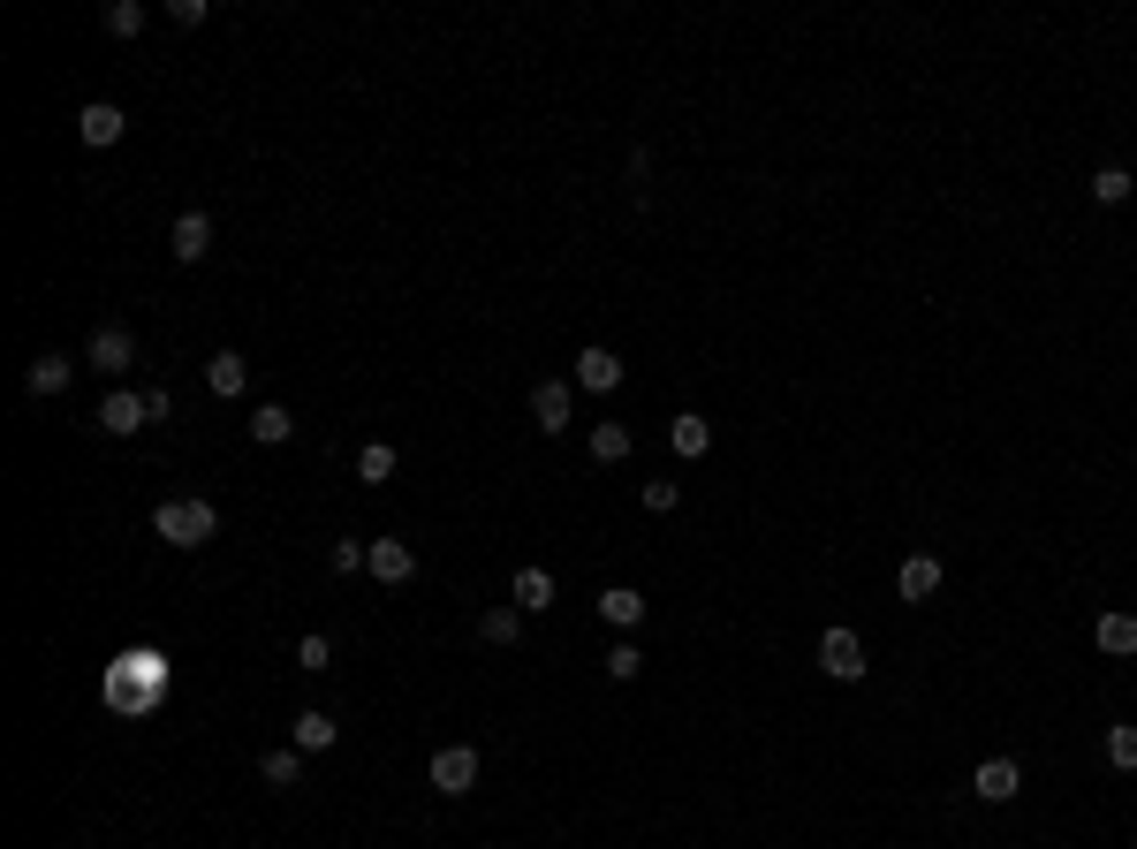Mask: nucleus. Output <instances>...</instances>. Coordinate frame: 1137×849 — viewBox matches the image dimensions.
<instances>
[{
    "instance_id": "nucleus-1",
    "label": "nucleus",
    "mask_w": 1137,
    "mask_h": 849,
    "mask_svg": "<svg viewBox=\"0 0 1137 849\" xmlns=\"http://www.w3.org/2000/svg\"><path fill=\"white\" fill-rule=\"evenodd\" d=\"M160 690H168V660L160 652H129L122 668H107V706L114 713H144Z\"/></svg>"
},
{
    "instance_id": "nucleus-2",
    "label": "nucleus",
    "mask_w": 1137,
    "mask_h": 849,
    "mask_svg": "<svg viewBox=\"0 0 1137 849\" xmlns=\"http://www.w3.org/2000/svg\"><path fill=\"white\" fill-rule=\"evenodd\" d=\"M152 531H160L168 547H212L220 509H212V501H160V509H152Z\"/></svg>"
},
{
    "instance_id": "nucleus-3",
    "label": "nucleus",
    "mask_w": 1137,
    "mask_h": 849,
    "mask_svg": "<svg viewBox=\"0 0 1137 849\" xmlns=\"http://www.w3.org/2000/svg\"><path fill=\"white\" fill-rule=\"evenodd\" d=\"M432 789H440V797H470V789H478V751H470V743H440V751H432Z\"/></svg>"
},
{
    "instance_id": "nucleus-4",
    "label": "nucleus",
    "mask_w": 1137,
    "mask_h": 849,
    "mask_svg": "<svg viewBox=\"0 0 1137 849\" xmlns=\"http://www.w3.org/2000/svg\"><path fill=\"white\" fill-rule=\"evenodd\" d=\"M819 668H827L835 682H865V637L835 622V630L819 637Z\"/></svg>"
},
{
    "instance_id": "nucleus-5",
    "label": "nucleus",
    "mask_w": 1137,
    "mask_h": 849,
    "mask_svg": "<svg viewBox=\"0 0 1137 849\" xmlns=\"http://www.w3.org/2000/svg\"><path fill=\"white\" fill-rule=\"evenodd\" d=\"M84 364H91V372H107V380L129 372V364H137V334H129V327H99V334L84 341Z\"/></svg>"
},
{
    "instance_id": "nucleus-6",
    "label": "nucleus",
    "mask_w": 1137,
    "mask_h": 849,
    "mask_svg": "<svg viewBox=\"0 0 1137 849\" xmlns=\"http://www.w3.org/2000/svg\"><path fill=\"white\" fill-rule=\"evenodd\" d=\"M91 425L122 440V432H137V425H152V410H144V394H137V387H107V402H99V418H91Z\"/></svg>"
},
{
    "instance_id": "nucleus-7",
    "label": "nucleus",
    "mask_w": 1137,
    "mask_h": 849,
    "mask_svg": "<svg viewBox=\"0 0 1137 849\" xmlns=\"http://www.w3.org/2000/svg\"><path fill=\"white\" fill-rule=\"evenodd\" d=\"M365 569H372L379 585H410L418 577V553H410V539H372V561Z\"/></svg>"
},
{
    "instance_id": "nucleus-8",
    "label": "nucleus",
    "mask_w": 1137,
    "mask_h": 849,
    "mask_svg": "<svg viewBox=\"0 0 1137 849\" xmlns=\"http://www.w3.org/2000/svg\"><path fill=\"white\" fill-rule=\"evenodd\" d=\"M970 789H978L986 805H1016V789H1024V766H1016V759H986L978 773H970Z\"/></svg>"
},
{
    "instance_id": "nucleus-9",
    "label": "nucleus",
    "mask_w": 1137,
    "mask_h": 849,
    "mask_svg": "<svg viewBox=\"0 0 1137 849\" xmlns=\"http://www.w3.org/2000/svg\"><path fill=\"white\" fill-rule=\"evenodd\" d=\"M168 251L182 258V266H198V258L212 251V212H182V220L168 228Z\"/></svg>"
},
{
    "instance_id": "nucleus-10",
    "label": "nucleus",
    "mask_w": 1137,
    "mask_h": 849,
    "mask_svg": "<svg viewBox=\"0 0 1137 849\" xmlns=\"http://www.w3.org/2000/svg\"><path fill=\"white\" fill-rule=\"evenodd\" d=\"M122 129H129V114L114 107V99H91L84 114H77V137H84V144H122Z\"/></svg>"
},
{
    "instance_id": "nucleus-11",
    "label": "nucleus",
    "mask_w": 1137,
    "mask_h": 849,
    "mask_svg": "<svg viewBox=\"0 0 1137 849\" xmlns=\"http://www.w3.org/2000/svg\"><path fill=\"white\" fill-rule=\"evenodd\" d=\"M569 402H577V394H569L561 380H539L531 387V425H539V432H569Z\"/></svg>"
},
{
    "instance_id": "nucleus-12",
    "label": "nucleus",
    "mask_w": 1137,
    "mask_h": 849,
    "mask_svg": "<svg viewBox=\"0 0 1137 849\" xmlns=\"http://www.w3.org/2000/svg\"><path fill=\"white\" fill-rule=\"evenodd\" d=\"M335 736H341L335 713H319V706H303V713L289 721V743L303 751V759H311V751H335Z\"/></svg>"
},
{
    "instance_id": "nucleus-13",
    "label": "nucleus",
    "mask_w": 1137,
    "mask_h": 849,
    "mask_svg": "<svg viewBox=\"0 0 1137 849\" xmlns=\"http://www.w3.org/2000/svg\"><path fill=\"white\" fill-rule=\"evenodd\" d=\"M577 387L615 394V387H622V357H615V349H585V357H577Z\"/></svg>"
},
{
    "instance_id": "nucleus-14",
    "label": "nucleus",
    "mask_w": 1137,
    "mask_h": 849,
    "mask_svg": "<svg viewBox=\"0 0 1137 849\" xmlns=\"http://www.w3.org/2000/svg\"><path fill=\"white\" fill-rule=\"evenodd\" d=\"M206 387H212V394H220V402H236V394L251 387V364H243L236 349H220V357H212V364H206Z\"/></svg>"
},
{
    "instance_id": "nucleus-15",
    "label": "nucleus",
    "mask_w": 1137,
    "mask_h": 849,
    "mask_svg": "<svg viewBox=\"0 0 1137 849\" xmlns=\"http://www.w3.org/2000/svg\"><path fill=\"white\" fill-rule=\"evenodd\" d=\"M895 592H902V599H932V592H940V561H932V553H910V561L895 569Z\"/></svg>"
},
{
    "instance_id": "nucleus-16",
    "label": "nucleus",
    "mask_w": 1137,
    "mask_h": 849,
    "mask_svg": "<svg viewBox=\"0 0 1137 849\" xmlns=\"http://www.w3.org/2000/svg\"><path fill=\"white\" fill-rule=\"evenodd\" d=\"M508 599H516L523 615H547V607H553V569H516Z\"/></svg>"
},
{
    "instance_id": "nucleus-17",
    "label": "nucleus",
    "mask_w": 1137,
    "mask_h": 849,
    "mask_svg": "<svg viewBox=\"0 0 1137 849\" xmlns=\"http://www.w3.org/2000/svg\"><path fill=\"white\" fill-rule=\"evenodd\" d=\"M251 440H258V448H289V440H296V418L281 410V402H258V410H251Z\"/></svg>"
},
{
    "instance_id": "nucleus-18",
    "label": "nucleus",
    "mask_w": 1137,
    "mask_h": 849,
    "mask_svg": "<svg viewBox=\"0 0 1137 849\" xmlns=\"http://www.w3.org/2000/svg\"><path fill=\"white\" fill-rule=\"evenodd\" d=\"M69 372H77V364L46 349V357H31V364H23V387H31V394H61V387H69Z\"/></svg>"
},
{
    "instance_id": "nucleus-19",
    "label": "nucleus",
    "mask_w": 1137,
    "mask_h": 849,
    "mask_svg": "<svg viewBox=\"0 0 1137 849\" xmlns=\"http://www.w3.org/2000/svg\"><path fill=\"white\" fill-rule=\"evenodd\" d=\"M599 615L615 622V630H637L652 607H645V592H630V585H615V592H599Z\"/></svg>"
},
{
    "instance_id": "nucleus-20",
    "label": "nucleus",
    "mask_w": 1137,
    "mask_h": 849,
    "mask_svg": "<svg viewBox=\"0 0 1137 849\" xmlns=\"http://www.w3.org/2000/svg\"><path fill=\"white\" fill-rule=\"evenodd\" d=\"M1099 652L1130 660V652H1137V615H1123V607H1115V615H1099Z\"/></svg>"
},
{
    "instance_id": "nucleus-21",
    "label": "nucleus",
    "mask_w": 1137,
    "mask_h": 849,
    "mask_svg": "<svg viewBox=\"0 0 1137 849\" xmlns=\"http://www.w3.org/2000/svg\"><path fill=\"white\" fill-rule=\"evenodd\" d=\"M478 637H486V645H516V637H523V607H516V599H508V607H486V615H478Z\"/></svg>"
},
{
    "instance_id": "nucleus-22",
    "label": "nucleus",
    "mask_w": 1137,
    "mask_h": 849,
    "mask_svg": "<svg viewBox=\"0 0 1137 849\" xmlns=\"http://www.w3.org/2000/svg\"><path fill=\"white\" fill-rule=\"evenodd\" d=\"M258 773H266L273 789H303V751H296V743H281V751H266V759H258Z\"/></svg>"
},
{
    "instance_id": "nucleus-23",
    "label": "nucleus",
    "mask_w": 1137,
    "mask_h": 849,
    "mask_svg": "<svg viewBox=\"0 0 1137 849\" xmlns=\"http://www.w3.org/2000/svg\"><path fill=\"white\" fill-rule=\"evenodd\" d=\"M668 440H675V456H706V448H714V425L698 418V410H682V418L668 425Z\"/></svg>"
},
{
    "instance_id": "nucleus-24",
    "label": "nucleus",
    "mask_w": 1137,
    "mask_h": 849,
    "mask_svg": "<svg viewBox=\"0 0 1137 849\" xmlns=\"http://www.w3.org/2000/svg\"><path fill=\"white\" fill-rule=\"evenodd\" d=\"M622 456H630V425H615V418L591 425V463H622Z\"/></svg>"
},
{
    "instance_id": "nucleus-25",
    "label": "nucleus",
    "mask_w": 1137,
    "mask_h": 849,
    "mask_svg": "<svg viewBox=\"0 0 1137 849\" xmlns=\"http://www.w3.org/2000/svg\"><path fill=\"white\" fill-rule=\"evenodd\" d=\"M1130 190H1137V174H1130V168H1099V174H1093V198H1099V206H1123Z\"/></svg>"
},
{
    "instance_id": "nucleus-26",
    "label": "nucleus",
    "mask_w": 1137,
    "mask_h": 849,
    "mask_svg": "<svg viewBox=\"0 0 1137 849\" xmlns=\"http://www.w3.org/2000/svg\"><path fill=\"white\" fill-rule=\"evenodd\" d=\"M357 478H365V486H387V478H395V448H387V440H372V448L357 456Z\"/></svg>"
},
{
    "instance_id": "nucleus-27",
    "label": "nucleus",
    "mask_w": 1137,
    "mask_h": 849,
    "mask_svg": "<svg viewBox=\"0 0 1137 849\" xmlns=\"http://www.w3.org/2000/svg\"><path fill=\"white\" fill-rule=\"evenodd\" d=\"M1107 766H1115V773H1137V728L1130 721L1107 728Z\"/></svg>"
},
{
    "instance_id": "nucleus-28",
    "label": "nucleus",
    "mask_w": 1137,
    "mask_h": 849,
    "mask_svg": "<svg viewBox=\"0 0 1137 849\" xmlns=\"http://www.w3.org/2000/svg\"><path fill=\"white\" fill-rule=\"evenodd\" d=\"M107 31L114 39H137L144 31V0H107Z\"/></svg>"
},
{
    "instance_id": "nucleus-29",
    "label": "nucleus",
    "mask_w": 1137,
    "mask_h": 849,
    "mask_svg": "<svg viewBox=\"0 0 1137 849\" xmlns=\"http://www.w3.org/2000/svg\"><path fill=\"white\" fill-rule=\"evenodd\" d=\"M365 561H372V539H341V547L327 553V569H335V577H357Z\"/></svg>"
},
{
    "instance_id": "nucleus-30",
    "label": "nucleus",
    "mask_w": 1137,
    "mask_h": 849,
    "mask_svg": "<svg viewBox=\"0 0 1137 849\" xmlns=\"http://www.w3.org/2000/svg\"><path fill=\"white\" fill-rule=\"evenodd\" d=\"M327 660H335V645H327V637H319V630H311V637H303V645H296V668H303V676H319Z\"/></svg>"
},
{
    "instance_id": "nucleus-31",
    "label": "nucleus",
    "mask_w": 1137,
    "mask_h": 849,
    "mask_svg": "<svg viewBox=\"0 0 1137 849\" xmlns=\"http://www.w3.org/2000/svg\"><path fill=\"white\" fill-rule=\"evenodd\" d=\"M637 501H645L652 516H668L675 501H682V486H668V478H652V486H637Z\"/></svg>"
},
{
    "instance_id": "nucleus-32",
    "label": "nucleus",
    "mask_w": 1137,
    "mask_h": 849,
    "mask_svg": "<svg viewBox=\"0 0 1137 849\" xmlns=\"http://www.w3.org/2000/svg\"><path fill=\"white\" fill-rule=\"evenodd\" d=\"M637 668H645V652H637V645H615V652H607V676H615V682H630Z\"/></svg>"
},
{
    "instance_id": "nucleus-33",
    "label": "nucleus",
    "mask_w": 1137,
    "mask_h": 849,
    "mask_svg": "<svg viewBox=\"0 0 1137 849\" xmlns=\"http://www.w3.org/2000/svg\"><path fill=\"white\" fill-rule=\"evenodd\" d=\"M168 16L182 23V31H198V23H206V0H168Z\"/></svg>"
},
{
    "instance_id": "nucleus-34",
    "label": "nucleus",
    "mask_w": 1137,
    "mask_h": 849,
    "mask_svg": "<svg viewBox=\"0 0 1137 849\" xmlns=\"http://www.w3.org/2000/svg\"><path fill=\"white\" fill-rule=\"evenodd\" d=\"M144 410H152V425H168L174 418V394H168V387H144Z\"/></svg>"
},
{
    "instance_id": "nucleus-35",
    "label": "nucleus",
    "mask_w": 1137,
    "mask_h": 849,
    "mask_svg": "<svg viewBox=\"0 0 1137 849\" xmlns=\"http://www.w3.org/2000/svg\"><path fill=\"white\" fill-rule=\"evenodd\" d=\"M1130 849H1137V842H1130Z\"/></svg>"
}]
</instances>
